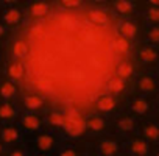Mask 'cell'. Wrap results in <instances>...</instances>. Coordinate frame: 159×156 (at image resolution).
<instances>
[{"instance_id": "9c48e42d", "label": "cell", "mask_w": 159, "mask_h": 156, "mask_svg": "<svg viewBox=\"0 0 159 156\" xmlns=\"http://www.w3.org/2000/svg\"><path fill=\"white\" fill-rule=\"evenodd\" d=\"M88 151L95 156H123V140L108 134L86 142Z\"/></svg>"}, {"instance_id": "d590c367", "label": "cell", "mask_w": 159, "mask_h": 156, "mask_svg": "<svg viewBox=\"0 0 159 156\" xmlns=\"http://www.w3.org/2000/svg\"><path fill=\"white\" fill-rule=\"evenodd\" d=\"M0 75H2V67H0Z\"/></svg>"}, {"instance_id": "277c9868", "label": "cell", "mask_w": 159, "mask_h": 156, "mask_svg": "<svg viewBox=\"0 0 159 156\" xmlns=\"http://www.w3.org/2000/svg\"><path fill=\"white\" fill-rule=\"evenodd\" d=\"M131 59L137 67V72H157L159 69V50L154 45L137 42L131 48Z\"/></svg>"}, {"instance_id": "d4e9b609", "label": "cell", "mask_w": 159, "mask_h": 156, "mask_svg": "<svg viewBox=\"0 0 159 156\" xmlns=\"http://www.w3.org/2000/svg\"><path fill=\"white\" fill-rule=\"evenodd\" d=\"M22 94V86L11 81L10 78L0 75V102H13L16 103Z\"/></svg>"}, {"instance_id": "cb8c5ba5", "label": "cell", "mask_w": 159, "mask_h": 156, "mask_svg": "<svg viewBox=\"0 0 159 156\" xmlns=\"http://www.w3.org/2000/svg\"><path fill=\"white\" fill-rule=\"evenodd\" d=\"M137 73V67L136 64L133 62L131 56L128 58H120L114 62V67H112V75L120 78V80H125L128 83L133 81V78L136 76Z\"/></svg>"}, {"instance_id": "f546056e", "label": "cell", "mask_w": 159, "mask_h": 156, "mask_svg": "<svg viewBox=\"0 0 159 156\" xmlns=\"http://www.w3.org/2000/svg\"><path fill=\"white\" fill-rule=\"evenodd\" d=\"M140 42H145V44H150V45L157 47V45H159V25L143 27Z\"/></svg>"}, {"instance_id": "83f0119b", "label": "cell", "mask_w": 159, "mask_h": 156, "mask_svg": "<svg viewBox=\"0 0 159 156\" xmlns=\"http://www.w3.org/2000/svg\"><path fill=\"white\" fill-rule=\"evenodd\" d=\"M53 11H62V13H81L88 2L86 0H55Z\"/></svg>"}, {"instance_id": "9a60e30c", "label": "cell", "mask_w": 159, "mask_h": 156, "mask_svg": "<svg viewBox=\"0 0 159 156\" xmlns=\"http://www.w3.org/2000/svg\"><path fill=\"white\" fill-rule=\"evenodd\" d=\"M16 125L22 131L25 139H30L42 131H45V122L44 114H33V112H24L19 111V116L16 119Z\"/></svg>"}, {"instance_id": "5b68a950", "label": "cell", "mask_w": 159, "mask_h": 156, "mask_svg": "<svg viewBox=\"0 0 159 156\" xmlns=\"http://www.w3.org/2000/svg\"><path fill=\"white\" fill-rule=\"evenodd\" d=\"M83 17L86 24L98 30H112L116 22L114 16L106 7V2H88L86 8L83 10Z\"/></svg>"}, {"instance_id": "4fadbf2b", "label": "cell", "mask_w": 159, "mask_h": 156, "mask_svg": "<svg viewBox=\"0 0 159 156\" xmlns=\"http://www.w3.org/2000/svg\"><path fill=\"white\" fill-rule=\"evenodd\" d=\"M125 108V100H120L117 97H112L105 92H98L91 105V111L95 114H100L106 119L114 117L117 112H120Z\"/></svg>"}, {"instance_id": "2e32d148", "label": "cell", "mask_w": 159, "mask_h": 156, "mask_svg": "<svg viewBox=\"0 0 159 156\" xmlns=\"http://www.w3.org/2000/svg\"><path fill=\"white\" fill-rule=\"evenodd\" d=\"M53 14V3L47 0H31L25 2V16H27V25L28 24H38L45 22Z\"/></svg>"}, {"instance_id": "d6a6232c", "label": "cell", "mask_w": 159, "mask_h": 156, "mask_svg": "<svg viewBox=\"0 0 159 156\" xmlns=\"http://www.w3.org/2000/svg\"><path fill=\"white\" fill-rule=\"evenodd\" d=\"M5 61H7V52H5V47L0 45V67H3Z\"/></svg>"}, {"instance_id": "4dcf8cb0", "label": "cell", "mask_w": 159, "mask_h": 156, "mask_svg": "<svg viewBox=\"0 0 159 156\" xmlns=\"http://www.w3.org/2000/svg\"><path fill=\"white\" fill-rule=\"evenodd\" d=\"M13 36H14L13 31H10L7 27H3L2 24H0V45L7 47V44L13 39Z\"/></svg>"}, {"instance_id": "44dd1931", "label": "cell", "mask_w": 159, "mask_h": 156, "mask_svg": "<svg viewBox=\"0 0 159 156\" xmlns=\"http://www.w3.org/2000/svg\"><path fill=\"white\" fill-rule=\"evenodd\" d=\"M66 120V108L61 103L52 105L45 112H44V122H45V130L55 131L59 134L62 125Z\"/></svg>"}, {"instance_id": "ffe728a7", "label": "cell", "mask_w": 159, "mask_h": 156, "mask_svg": "<svg viewBox=\"0 0 159 156\" xmlns=\"http://www.w3.org/2000/svg\"><path fill=\"white\" fill-rule=\"evenodd\" d=\"M0 142L3 144V147L7 150L22 145L25 142V137H24L22 131L19 130V126L16 125V122L0 125Z\"/></svg>"}, {"instance_id": "f1b7e54d", "label": "cell", "mask_w": 159, "mask_h": 156, "mask_svg": "<svg viewBox=\"0 0 159 156\" xmlns=\"http://www.w3.org/2000/svg\"><path fill=\"white\" fill-rule=\"evenodd\" d=\"M19 116V108L13 102H0V125L16 122Z\"/></svg>"}, {"instance_id": "8992f818", "label": "cell", "mask_w": 159, "mask_h": 156, "mask_svg": "<svg viewBox=\"0 0 159 156\" xmlns=\"http://www.w3.org/2000/svg\"><path fill=\"white\" fill-rule=\"evenodd\" d=\"M16 105H17L19 111L33 112V114H44L55 103L50 99H47L45 95L34 91V89L22 88V94H20L19 100L16 102Z\"/></svg>"}, {"instance_id": "7402d4cb", "label": "cell", "mask_w": 159, "mask_h": 156, "mask_svg": "<svg viewBox=\"0 0 159 156\" xmlns=\"http://www.w3.org/2000/svg\"><path fill=\"white\" fill-rule=\"evenodd\" d=\"M137 136L147 140L151 147L157 148L159 144V126L157 119H145L137 122Z\"/></svg>"}, {"instance_id": "603a6c76", "label": "cell", "mask_w": 159, "mask_h": 156, "mask_svg": "<svg viewBox=\"0 0 159 156\" xmlns=\"http://www.w3.org/2000/svg\"><path fill=\"white\" fill-rule=\"evenodd\" d=\"M102 92L109 94L112 97H117L120 100H125L128 97V94L131 92V83H128L125 80H120V78H117V76L112 75L109 80L103 85Z\"/></svg>"}, {"instance_id": "e0dca14e", "label": "cell", "mask_w": 159, "mask_h": 156, "mask_svg": "<svg viewBox=\"0 0 159 156\" xmlns=\"http://www.w3.org/2000/svg\"><path fill=\"white\" fill-rule=\"evenodd\" d=\"M7 52V59H16V61H27L31 52L30 42L27 41V38L22 33H16L13 36V39L7 44L5 47Z\"/></svg>"}, {"instance_id": "e575fe53", "label": "cell", "mask_w": 159, "mask_h": 156, "mask_svg": "<svg viewBox=\"0 0 159 156\" xmlns=\"http://www.w3.org/2000/svg\"><path fill=\"white\" fill-rule=\"evenodd\" d=\"M30 156H48V154H30Z\"/></svg>"}, {"instance_id": "3957f363", "label": "cell", "mask_w": 159, "mask_h": 156, "mask_svg": "<svg viewBox=\"0 0 159 156\" xmlns=\"http://www.w3.org/2000/svg\"><path fill=\"white\" fill-rule=\"evenodd\" d=\"M62 139L58 133L55 131H42L30 139H25L24 147L27 148L28 154H48L53 156L58 150V147L61 145Z\"/></svg>"}, {"instance_id": "7a4b0ae2", "label": "cell", "mask_w": 159, "mask_h": 156, "mask_svg": "<svg viewBox=\"0 0 159 156\" xmlns=\"http://www.w3.org/2000/svg\"><path fill=\"white\" fill-rule=\"evenodd\" d=\"M125 109L137 120L157 119L159 100L157 97H143L129 92L128 97L125 99Z\"/></svg>"}, {"instance_id": "ba28073f", "label": "cell", "mask_w": 159, "mask_h": 156, "mask_svg": "<svg viewBox=\"0 0 159 156\" xmlns=\"http://www.w3.org/2000/svg\"><path fill=\"white\" fill-rule=\"evenodd\" d=\"M137 119L133 117L125 108L109 119V131L112 136L125 140L137 134Z\"/></svg>"}, {"instance_id": "836d02e7", "label": "cell", "mask_w": 159, "mask_h": 156, "mask_svg": "<svg viewBox=\"0 0 159 156\" xmlns=\"http://www.w3.org/2000/svg\"><path fill=\"white\" fill-rule=\"evenodd\" d=\"M5 153H7V148L3 147L2 142H0V156H5Z\"/></svg>"}, {"instance_id": "6da1fadb", "label": "cell", "mask_w": 159, "mask_h": 156, "mask_svg": "<svg viewBox=\"0 0 159 156\" xmlns=\"http://www.w3.org/2000/svg\"><path fill=\"white\" fill-rule=\"evenodd\" d=\"M0 24L10 31L20 33L27 27L25 2L19 0H0Z\"/></svg>"}, {"instance_id": "30bf717a", "label": "cell", "mask_w": 159, "mask_h": 156, "mask_svg": "<svg viewBox=\"0 0 159 156\" xmlns=\"http://www.w3.org/2000/svg\"><path fill=\"white\" fill-rule=\"evenodd\" d=\"M145 5L147 0H109L106 2V7L116 21L139 17Z\"/></svg>"}, {"instance_id": "ac0fdd59", "label": "cell", "mask_w": 159, "mask_h": 156, "mask_svg": "<svg viewBox=\"0 0 159 156\" xmlns=\"http://www.w3.org/2000/svg\"><path fill=\"white\" fill-rule=\"evenodd\" d=\"M157 148L151 147L140 136H133L123 140V156H153Z\"/></svg>"}, {"instance_id": "1f68e13d", "label": "cell", "mask_w": 159, "mask_h": 156, "mask_svg": "<svg viewBox=\"0 0 159 156\" xmlns=\"http://www.w3.org/2000/svg\"><path fill=\"white\" fill-rule=\"evenodd\" d=\"M5 156H30V154H28L27 148H25L24 144H22V145H17V147L8 148L7 153H5Z\"/></svg>"}, {"instance_id": "4316f807", "label": "cell", "mask_w": 159, "mask_h": 156, "mask_svg": "<svg viewBox=\"0 0 159 156\" xmlns=\"http://www.w3.org/2000/svg\"><path fill=\"white\" fill-rule=\"evenodd\" d=\"M139 21L143 27L159 25V2L157 0H147V5L139 14Z\"/></svg>"}, {"instance_id": "52a82bcc", "label": "cell", "mask_w": 159, "mask_h": 156, "mask_svg": "<svg viewBox=\"0 0 159 156\" xmlns=\"http://www.w3.org/2000/svg\"><path fill=\"white\" fill-rule=\"evenodd\" d=\"M84 114L66 108V120L59 131L62 140H84Z\"/></svg>"}, {"instance_id": "5bb4252c", "label": "cell", "mask_w": 159, "mask_h": 156, "mask_svg": "<svg viewBox=\"0 0 159 156\" xmlns=\"http://www.w3.org/2000/svg\"><path fill=\"white\" fill-rule=\"evenodd\" d=\"M111 134L109 131V119L95 114L92 111L84 114V142L103 137Z\"/></svg>"}, {"instance_id": "7c38bea8", "label": "cell", "mask_w": 159, "mask_h": 156, "mask_svg": "<svg viewBox=\"0 0 159 156\" xmlns=\"http://www.w3.org/2000/svg\"><path fill=\"white\" fill-rule=\"evenodd\" d=\"M142 31H143V25L139 21V17L116 21L114 25H112V34L123 39V41H126V42H129L131 45L140 42Z\"/></svg>"}, {"instance_id": "d6986e66", "label": "cell", "mask_w": 159, "mask_h": 156, "mask_svg": "<svg viewBox=\"0 0 159 156\" xmlns=\"http://www.w3.org/2000/svg\"><path fill=\"white\" fill-rule=\"evenodd\" d=\"M2 75L10 78L11 81L19 83L20 86H24L27 76H28V69H27V64L24 61L7 59L3 62V67H2Z\"/></svg>"}, {"instance_id": "484cf974", "label": "cell", "mask_w": 159, "mask_h": 156, "mask_svg": "<svg viewBox=\"0 0 159 156\" xmlns=\"http://www.w3.org/2000/svg\"><path fill=\"white\" fill-rule=\"evenodd\" d=\"M88 145L84 140H62L53 156H88Z\"/></svg>"}, {"instance_id": "8fae6325", "label": "cell", "mask_w": 159, "mask_h": 156, "mask_svg": "<svg viewBox=\"0 0 159 156\" xmlns=\"http://www.w3.org/2000/svg\"><path fill=\"white\" fill-rule=\"evenodd\" d=\"M131 94L143 97H157L159 94L157 72H137L131 81Z\"/></svg>"}, {"instance_id": "8d00e7d4", "label": "cell", "mask_w": 159, "mask_h": 156, "mask_svg": "<svg viewBox=\"0 0 159 156\" xmlns=\"http://www.w3.org/2000/svg\"><path fill=\"white\" fill-rule=\"evenodd\" d=\"M88 156H95V154H91V153H89V154H88Z\"/></svg>"}]
</instances>
